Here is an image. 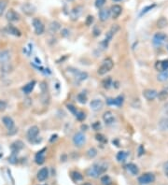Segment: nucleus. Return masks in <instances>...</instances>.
I'll use <instances>...</instances> for the list:
<instances>
[{
  "label": "nucleus",
  "instance_id": "14",
  "mask_svg": "<svg viewBox=\"0 0 168 185\" xmlns=\"http://www.w3.org/2000/svg\"><path fill=\"white\" fill-rule=\"evenodd\" d=\"M155 68H156L158 71H160V72L164 71V70H167V69H168V59H164V60L156 62V64H155Z\"/></svg>",
  "mask_w": 168,
  "mask_h": 185
},
{
  "label": "nucleus",
  "instance_id": "15",
  "mask_svg": "<svg viewBox=\"0 0 168 185\" xmlns=\"http://www.w3.org/2000/svg\"><path fill=\"white\" fill-rule=\"evenodd\" d=\"M45 152H46V149L44 148V149H42L35 154V161L37 164H42L45 162Z\"/></svg>",
  "mask_w": 168,
  "mask_h": 185
},
{
  "label": "nucleus",
  "instance_id": "16",
  "mask_svg": "<svg viewBox=\"0 0 168 185\" xmlns=\"http://www.w3.org/2000/svg\"><path fill=\"white\" fill-rule=\"evenodd\" d=\"M22 9L27 15H32V14H34L35 12V7L34 5H32V4H29V3H26V4L23 5Z\"/></svg>",
  "mask_w": 168,
  "mask_h": 185
},
{
  "label": "nucleus",
  "instance_id": "18",
  "mask_svg": "<svg viewBox=\"0 0 168 185\" xmlns=\"http://www.w3.org/2000/svg\"><path fill=\"white\" fill-rule=\"evenodd\" d=\"M106 101H107L108 105H114L117 107H121L123 104V97L121 96H120L116 98H108Z\"/></svg>",
  "mask_w": 168,
  "mask_h": 185
},
{
  "label": "nucleus",
  "instance_id": "53",
  "mask_svg": "<svg viewBox=\"0 0 168 185\" xmlns=\"http://www.w3.org/2000/svg\"><path fill=\"white\" fill-rule=\"evenodd\" d=\"M142 150H143V147H142V146H140V148H139V155H142V154H143V153H144V152H143Z\"/></svg>",
  "mask_w": 168,
  "mask_h": 185
},
{
  "label": "nucleus",
  "instance_id": "20",
  "mask_svg": "<svg viewBox=\"0 0 168 185\" xmlns=\"http://www.w3.org/2000/svg\"><path fill=\"white\" fill-rule=\"evenodd\" d=\"M10 59V53L9 51H0V64H6Z\"/></svg>",
  "mask_w": 168,
  "mask_h": 185
},
{
  "label": "nucleus",
  "instance_id": "44",
  "mask_svg": "<svg viewBox=\"0 0 168 185\" xmlns=\"http://www.w3.org/2000/svg\"><path fill=\"white\" fill-rule=\"evenodd\" d=\"M67 108L70 110V111H71V112H72V113H73L75 116H76V115L78 114V112H79L78 110H77V108H75L74 106H72V105H67Z\"/></svg>",
  "mask_w": 168,
  "mask_h": 185
},
{
  "label": "nucleus",
  "instance_id": "41",
  "mask_svg": "<svg viewBox=\"0 0 168 185\" xmlns=\"http://www.w3.org/2000/svg\"><path fill=\"white\" fill-rule=\"evenodd\" d=\"M6 8H7V2L3 1V0H0V16L3 14Z\"/></svg>",
  "mask_w": 168,
  "mask_h": 185
},
{
  "label": "nucleus",
  "instance_id": "24",
  "mask_svg": "<svg viewBox=\"0 0 168 185\" xmlns=\"http://www.w3.org/2000/svg\"><path fill=\"white\" fill-rule=\"evenodd\" d=\"M126 169L132 174V175H137L138 174V172H139V169H138V168H137V165L136 164H126Z\"/></svg>",
  "mask_w": 168,
  "mask_h": 185
},
{
  "label": "nucleus",
  "instance_id": "17",
  "mask_svg": "<svg viewBox=\"0 0 168 185\" xmlns=\"http://www.w3.org/2000/svg\"><path fill=\"white\" fill-rule=\"evenodd\" d=\"M41 90H42V95H41L42 101H43L45 104H48V103H49V100H50V96H49V92H48L47 85H46L45 82H42Z\"/></svg>",
  "mask_w": 168,
  "mask_h": 185
},
{
  "label": "nucleus",
  "instance_id": "13",
  "mask_svg": "<svg viewBox=\"0 0 168 185\" xmlns=\"http://www.w3.org/2000/svg\"><path fill=\"white\" fill-rule=\"evenodd\" d=\"M103 101L100 100V99H93L91 101L90 103V107L92 110H95V111H98L100 110L102 108H103Z\"/></svg>",
  "mask_w": 168,
  "mask_h": 185
},
{
  "label": "nucleus",
  "instance_id": "29",
  "mask_svg": "<svg viewBox=\"0 0 168 185\" xmlns=\"http://www.w3.org/2000/svg\"><path fill=\"white\" fill-rule=\"evenodd\" d=\"M60 27H61V25H60L59 23H57V22H51L50 24V26H49V31H50V33L54 34V33H56L60 29Z\"/></svg>",
  "mask_w": 168,
  "mask_h": 185
},
{
  "label": "nucleus",
  "instance_id": "43",
  "mask_svg": "<svg viewBox=\"0 0 168 185\" xmlns=\"http://www.w3.org/2000/svg\"><path fill=\"white\" fill-rule=\"evenodd\" d=\"M155 7V5L153 4V5H151V6H147V7H146L145 9H143V10L141 11V13H140V16H142L143 14H145V13H147V12H148L149 10H151L153 8Z\"/></svg>",
  "mask_w": 168,
  "mask_h": 185
},
{
  "label": "nucleus",
  "instance_id": "39",
  "mask_svg": "<svg viewBox=\"0 0 168 185\" xmlns=\"http://www.w3.org/2000/svg\"><path fill=\"white\" fill-rule=\"evenodd\" d=\"M111 84H112V80H111L110 77H107L106 79H105V80L102 81V85H103V87L106 88V89H108V88L111 86Z\"/></svg>",
  "mask_w": 168,
  "mask_h": 185
},
{
  "label": "nucleus",
  "instance_id": "12",
  "mask_svg": "<svg viewBox=\"0 0 168 185\" xmlns=\"http://www.w3.org/2000/svg\"><path fill=\"white\" fill-rule=\"evenodd\" d=\"M122 9L120 5H113L110 8V14L113 17V19H117V18L121 14Z\"/></svg>",
  "mask_w": 168,
  "mask_h": 185
},
{
  "label": "nucleus",
  "instance_id": "4",
  "mask_svg": "<svg viewBox=\"0 0 168 185\" xmlns=\"http://www.w3.org/2000/svg\"><path fill=\"white\" fill-rule=\"evenodd\" d=\"M167 40V36L163 33H156L153 36V40H152V42L153 44L156 46V47H160L162 46Z\"/></svg>",
  "mask_w": 168,
  "mask_h": 185
},
{
  "label": "nucleus",
  "instance_id": "46",
  "mask_svg": "<svg viewBox=\"0 0 168 185\" xmlns=\"http://www.w3.org/2000/svg\"><path fill=\"white\" fill-rule=\"evenodd\" d=\"M6 108H7V102L0 100V111H4Z\"/></svg>",
  "mask_w": 168,
  "mask_h": 185
},
{
  "label": "nucleus",
  "instance_id": "2",
  "mask_svg": "<svg viewBox=\"0 0 168 185\" xmlns=\"http://www.w3.org/2000/svg\"><path fill=\"white\" fill-rule=\"evenodd\" d=\"M113 66H114V63L111 58H106L102 62V65L98 68L97 72L99 75H105V74H106L107 72H109L112 68H113Z\"/></svg>",
  "mask_w": 168,
  "mask_h": 185
},
{
  "label": "nucleus",
  "instance_id": "32",
  "mask_svg": "<svg viewBox=\"0 0 168 185\" xmlns=\"http://www.w3.org/2000/svg\"><path fill=\"white\" fill-rule=\"evenodd\" d=\"M127 156H128V153H127L126 152L121 151V152H119V153H117L116 158H117V160H118L119 162H124V161L126 160Z\"/></svg>",
  "mask_w": 168,
  "mask_h": 185
},
{
  "label": "nucleus",
  "instance_id": "27",
  "mask_svg": "<svg viewBox=\"0 0 168 185\" xmlns=\"http://www.w3.org/2000/svg\"><path fill=\"white\" fill-rule=\"evenodd\" d=\"M81 9H82L81 7H77V8H75L74 9H72V11L70 13V16H71V19L73 21L78 20V18L80 17V15L81 13Z\"/></svg>",
  "mask_w": 168,
  "mask_h": 185
},
{
  "label": "nucleus",
  "instance_id": "47",
  "mask_svg": "<svg viewBox=\"0 0 168 185\" xmlns=\"http://www.w3.org/2000/svg\"><path fill=\"white\" fill-rule=\"evenodd\" d=\"M92 22H93V16H91V15H89L88 17H87V19H86V22H85V24H86V25H91V24H92Z\"/></svg>",
  "mask_w": 168,
  "mask_h": 185
},
{
  "label": "nucleus",
  "instance_id": "3",
  "mask_svg": "<svg viewBox=\"0 0 168 185\" xmlns=\"http://www.w3.org/2000/svg\"><path fill=\"white\" fill-rule=\"evenodd\" d=\"M120 30V27H119V25H113L111 28H110V30L108 31V33L106 35V38H105V40L101 42V46L103 47V49H106V47H107V45H108V42L112 40V38H113V36L118 32Z\"/></svg>",
  "mask_w": 168,
  "mask_h": 185
},
{
  "label": "nucleus",
  "instance_id": "28",
  "mask_svg": "<svg viewBox=\"0 0 168 185\" xmlns=\"http://www.w3.org/2000/svg\"><path fill=\"white\" fill-rule=\"evenodd\" d=\"M35 86V81H33L27 83L26 85H24V87L23 88V91H24V94L28 95V94H30V92H32V91L34 90Z\"/></svg>",
  "mask_w": 168,
  "mask_h": 185
},
{
  "label": "nucleus",
  "instance_id": "6",
  "mask_svg": "<svg viewBox=\"0 0 168 185\" xmlns=\"http://www.w3.org/2000/svg\"><path fill=\"white\" fill-rule=\"evenodd\" d=\"M33 26H34V29H35V33L36 35H41L44 33V30H45V27H44V25L43 23L39 20V19H35L33 20Z\"/></svg>",
  "mask_w": 168,
  "mask_h": 185
},
{
  "label": "nucleus",
  "instance_id": "35",
  "mask_svg": "<svg viewBox=\"0 0 168 185\" xmlns=\"http://www.w3.org/2000/svg\"><path fill=\"white\" fill-rule=\"evenodd\" d=\"M101 183L103 185H112V180L109 176L105 175L104 177L101 178Z\"/></svg>",
  "mask_w": 168,
  "mask_h": 185
},
{
  "label": "nucleus",
  "instance_id": "7",
  "mask_svg": "<svg viewBox=\"0 0 168 185\" xmlns=\"http://www.w3.org/2000/svg\"><path fill=\"white\" fill-rule=\"evenodd\" d=\"M85 141H86V137L84 134L80 132V133H76L74 135L73 142L77 147H81L85 143Z\"/></svg>",
  "mask_w": 168,
  "mask_h": 185
},
{
  "label": "nucleus",
  "instance_id": "19",
  "mask_svg": "<svg viewBox=\"0 0 168 185\" xmlns=\"http://www.w3.org/2000/svg\"><path fill=\"white\" fill-rule=\"evenodd\" d=\"M49 177V169L47 168H41L39 173H37V179L39 181H44L45 179H47Z\"/></svg>",
  "mask_w": 168,
  "mask_h": 185
},
{
  "label": "nucleus",
  "instance_id": "50",
  "mask_svg": "<svg viewBox=\"0 0 168 185\" xmlns=\"http://www.w3.org/2000/svg\"><path fill=\"white\" fill-rule=\"evenodd\" d=\"M92 127H93V129H95V130H99V128L101 127V125H100V123H99V122H96V123H95V124L92 125Z\"/></svg>",
  "mask_w": 168,
  "mask_h": 185
},
{
  "label": "nucleus",
  "instance_id": "26",
  "mask_svg": "<svg viewBox=\"0 0 168 185\" xmlns=\"http://www.w3.org/2000/svg\"><path fill=\"white\" fill-rule=\"evenodd\" d=\"M74 74H75V78H76L78 81H82L88 78V74L86 72H81V71H79L78 69L77 71L74 72Z\"/></svg>",
  "mask_w": 168,
  "mask_h": 185
},
{
  "label": "nucleus",
  "instance_id": "42",
  "mask_svg": "<svg viewBox=\"0 0 168 185\" xmlns=\"http://www.w3.org/2000/svg\"><path fill=\"white\" fill-rule=\"evenodd\" d=\"M106 2V0H95V7L101 9Z\"/></svg>",
  "mask_w": 168,
  "mask_h": 185
},
{
  "label": "nucleus",
  "instance_id": "36",
  "mask_svg": "<svg viewBox=\"0 0 168 185\" xmlns=\"http://www.w3.org/2000/svg\"><path fill=\"white\" fill-rule=\"evenodd\" d=\"M96 155H97V151H96V149H95V148H91V149H89L87 151V156L91 159L95 158Z\"/></svg>",
  "mask_w": 168,
  "mask_h": 185
},
{
  "label": "nucleus",
  "instance_id": "23",
  "mask_svg": "<svg viewBox=\"0 0 168 185\" xmlns=\"http://www.w3.org/2000/svg\"><path fill=\"white\" fill-rule=\"evenodd\" d=\"M110 16V9H103L100 10L99 12V19L100 21L102 22H106L107 21V19Z\"/></svg>",
  "mask_w": 168,
  "mask_h": 185
},
{
  "label": "nucleus",
  "instance_id": "56",
  "mask_svg": "<svg viewBox=\"0 0 168 185\" xmlns=\"http://www.w3.org/2000/svg\"><path fill=\"white\" fill-rule=\"evenodd\" d=\"M114 1H121V0H114Z\"/></svg>",
  "mask_w": 168,
  "mask_h": 185
},
{
  "label": "nucleus",
  "instance_id": "40",
  "mask_svg": "<svg viewBox=\"0 0 168 185\" xmlns=\"http://www.w3.org/2000/svg\"><path fill=\"white\" fill-rule=\"evenodd\" d=\"M95 138H96L97 141H99L100 143H103V144H105V143L107 142V138L104 135H102V134H97L95 136Z\"/></svg>",
  "mask_w": 168,
  "mask_h": 185
},
{
  "label": "nucleus",
  "instance_id": "37",
  "mask_svg": "<svg viewBox=\"0 0 168 185\" xmlns=\"http://www.w3.org/2000/svg\"><path fill=\"white\" fill-rule=\"evenodd\" d=\"M71 176H72V178H73L74 180L79 181V180H82L83 179V176L80 172H77V171H73L71 173Z\"/></svg>",
  "mask_w": 168,
  "mask_h": 185
},
{
  "label": "nucleus",
  "instance_id": "55",
  "mask_svg": "<svg viewBox=\"0 0 168 185\" xmlns=\"http://www.w3.org/2000/svg\"><path fill=\"white\" fill-rule=\"evenodd\" d=\"M3 156V153H2V151H0V157H2Z\"/></svg>",
  "mask_w": 168,
  "mask_h": 185
},
{
  "label": "nucleus",
  "instance_id": "52",
  "mask_svg": "<svg viewBox=\"0 0 168 185\" xmlns=\"http://www.w3.org/2000/svg\"><path fill=\"white\" fill-rule=\"evenodd\" d=\"M93 33H95V36H98L100 35V29H98L97 27L95 29V31H93Z\"/></svg>",
  "mask_w": 168,
  "mask_h": 185
},
{
  "label": "nucleus",
  "instance_id": "54",
  "mask_svg": "<svg viewBox=\"0 0 168 185\" xmlns=\"http://www.w3.org/2000/svg\"><path fill=\"white\" fill-rule=\"evenodd\" d=\"M81 185H91V184L89 183V182H86V183H83V184H81Z\"/></svg>",
  "mask_w": 168,
  "mask_h": 185
},
{
  "label": "nucleus",
  "instance_id": "45",
  "mask_svg": "<svg viewBox=\"0 0 168 185\" xmlns=\"http://www.w3.org/2000/svg\"><path fill=\"white\" fill-rule=\"evenodd\" d=\"M76 117H77V119H78L79 121H83V120L86 118V115H85L84 112L80 111V112H78V114L76 115Z\"/></svg>",
  "mask_w": 168,
  "mask_h": 185
},
{
  "label": "nucleus",
  "instance_id": "49",
  "mask_svg": "<svg viewBox=\"0 0 168 185\" xmlns=\"http://www.w3.org/2000/svg\"><path fill=\"white\" fill-rule=\"evenodd\" d=\"M163 171H164V174L168 177V162H166L163 165Z\"/></svg>",
  "mask_w": 168,
  "mask_h": 185
},
{
  "label": "nucleus",
  "instance_id": "8",
  "mask_svg": "<svg viewBox=\"0 0 168 185\" xmlns=\"http://www.w3.org/2000/svg\"><path fill=\"white\" fill-rule=\"evenodd\" d=\"M158 92L157 91L153 89H147L143 92V96L147 100V101H152L157 97Z\"/></svg>",
  "mask_w": 168,
  "mask_h": 185
},
{
  "label": "nucleus",
  "instance_id": "9",
  "mask_svg": "<svg viewBox=\"0 0 168 185\" xmlns=\"http://www.w3.org/2000/svg\"><path fill=\"white\" fill-rule=\"evenodd\" d=\"M39 133V128L37 127V126L34 125V126L30 127L28 129V131H27V138H28V139L30 141H33L34 139L36 138Z\"/></svg>",
  "mask_w": 168,
  "mask_h": 185
},
{
  "label": "nucleus",
  "instance_id": "1",
  "mask_svg": "<svg viewBox=\"0 0 168 185\" xmlns=\"http://www.w3.org/2000/svg\"><path fill=\"white\" fill-rule=\"evenodd\" d=\"M107 170V166L104 164H95L86 170V174L91 178H98Z\"/></svg>",
  "mask_w": 168,
  "mask_h": 185
},
{
  "label": "nucleus",
  "instance_id": "31",
  "mask_svg": "<svg viewBox=\"0 0 168 185\" xmlns=\"http://www.w3.org/2000/svg\"><path fill=\"white\" fill-rule=\"evenodd\" d=\"M157 97H158V99L160 101H165V100H167L168 99V92L164 91V90L159 92L158 95H157Z\"/></svg>",
  "mask_w": 168,
  "mask_h": 185
},
{
  "label": "nucleus",
  "instance_id": "22",
  "mask_svg": "<svg viewBox=\"0 0 168 185\" xmlns=\"http://www.w3.org/2000/svg\"><path fill=\"white\" fill-rule=\"evenodd\" d=\"M2 122H3L4 125L9 129V131L12 130V129L14 128V121H13L10 117H9V116H5V117H3Z\"/></svg>",
  "mask_w": 168,
  "mask_h": 185
},
{
  "label": "nucleus",
  "instance_id": "34",
  "mask_svg": "<svg viewBox=\"0 0 168 185\" xmlns=\"http://www.w3.org/2000/svg\"><path fill=\"white\" fill-rule=\"evenodd\" d=\"M8 29H9V32L11 35H13V36H20L22 35V34H21V32H20V30L17 29L16 27H14V26H12V25H9Z\"/></svg>",
  "mask_w": 168,
  "mask_h": 185
},
{
  "label": "nucleus",
  "instance_id": "48",
  "mask_svg": "<svg viewBox=\"0 0 168 185\" xmlns=\"http://www.w3.org/2000/svg\"><path fill=\"white\" fill-rule=\"evenodd\" d=\"M16 160H17V158H16V156H15V154H14V153H12V155H11L9 158V161L11 164H15V163L17 162Z\"/></svg>",
  "mask_w": 168,
  "mask_h": 185
},
{
  "label": "nucleus",
  "instance_id": "21",
  "mask_svg": "<svg viewBox=\"0 0 168 185\" xmlns=\"http://www.w3.org/2000/svg\"><path fill=\"white\" fill-rule=\"evenodd\" d=\"M11 148V151H12V153H18L19 151H21L23 148H24V143L21 141V140H17L15 142H13L10 146Z\"/></svg>",
  "mask_w": 168,
  "mask_h": 185
},
{
  "label": "nucleus",
  "instance_id": "33",
  "mask_svg": "<svg viewBox=\"0 0 168 185\" xmlns=\"http://www.w3.org/2000/svg\"><path fill=\"white\" fill-rule=\"evenodd\" d=\"M77 99L80 104H85L88 100V97L85 92H80V94L77 96Z\"/></svg>",
  "mask_w": 168,
  "mask_h": 185
},
{
  "label": "nucleus",
  "instance_id": "25",
  "mask_svg": "<svg viewBox=\"0 0 168 185\" xmlns=\"http://www.w3.org/2000/svg\"><path fill=\"white\" fill-rule=\"evenodd\" d=\"M158 126L162 131H168V116L162 118L159 122Z\"/></svg>",
  "mask_w": 168,
  "mask_h": 185
},
{
  "label": "nucleus",
  "instance_id": "38",
  "mask_svg": "<svg viewBox=\"0 0 168 185\" xmlns=\"http://www.w3.org/2000/svg\"><path fill=\"white\" fill-rule=\"evenodd\" d=\"M167 24H168V22H167V20L165 19V18H160V19L158 20V22H157V26L159 28H163V27H165L167 25Z\"/></svg>",
  "mask_w": 168,
  "mask_h": 185
},
{
  "label": "nucleus",
  "instance_id": "30",
  "mask_svg": "<svg viewBox=\"0 0 168 185\" xmlns=\"http://www.w3.org/2000/svg\"><path fill=\"white\" fill-rule=\"evenodd\" d=\"M157 79L160 81H166L168 80V69L160 72V74L157 76Z\"/></svg>",
  "mask_w": 168,
  "mask_h": 185
},
{
  "label": "nucleus",
  "instance_id": "11",
  "mask_svg": "<svg viewBox=\"0 0 168 185\" xmlns=\"http://www.w3.org/2000/svg\"><path fill=\"white\" fill-rule=\"evenodd\" d=\"M6 18L9 22H17L20 20V15H19L15 10L9 9L6 14Z\"/></svg>",
  "mask_w": 168,
  "mask_h": 185
},
{
  "label": "nucleus",
  "instance_id": "10",
  "mask_svg": "<svg viewBox=\"0 0 168 185\" xmlns=\"http://www.w3.org/2000/svg\"><path fill=\"white\" fill-rule=\"evenodd\" d=\"M103 120L105 122L106 124H111L115 122V115L114 113L108 110V111H106L103 115Z\"/></svg>",
  "mask_w": 168,
  "mask_h": 185
},
{
  "label": "nucleus",
  "instance_id": "51",
  "mask_svg": "<svg viewBox=\"0 0 168 185\" xmlns=\"http://www.w3.org/2000/svg\"><path fill=\"white\" fill-rule=\"evenodd\" d=\"M163 111H164V113L168 116V102L164 105V107H163Z\"/></svg>",
  "mask_w": 168,
  "mask_h": 185
},
{
  "label": "nucleus",
  "instance_id": "5",
  "mask_svg": "<svg viewBox=\"0 0 168 185\" xmlns=\"http://www.w3.org/2000/svg\"><path fill=\"white\" fill-rule=\"evenodd\" d=\"M155 180V176L152 173H145L138 178V182L141 184H149Z\"/></svg>",
  "mask_w": 168,
  "mask_h": 185
}]
</instances>
